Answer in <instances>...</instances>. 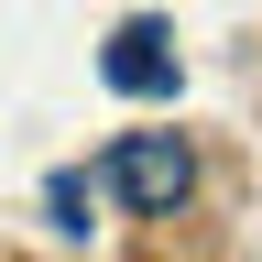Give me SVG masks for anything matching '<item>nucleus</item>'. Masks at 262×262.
<instances>
[{
  "label": "nucleus",
  "instance_id": "obj_1",
  "mask_svg": "<svg viewBox=\"0 0 262 262\" xmlns=\"http://www.w3.org/2000/svg\"><path fill=\"white\" fill-rule=\"evenodd\" d=\"M186 186H196L186 131H131V142H110V196H120L131 219H175Z\"/></svg>",
  "mask_w": 262,
  "mask_h": 262
},
{
  "label": "nucleus",
  "instance_id": "obj_2",
  "mask_svg": "<svg viewBox=\"0 0 262 262\" xmlns=\"http://www.w3.org/2000/svg\"><path fill=\"white\" fill-rule=\"evenodd\" d=\"M98 77H110L120 98H175V33H164L153 11L110 33V55H98Z\"/></svg>",
  "mask_w": 262,
  "mask_h": 262
},
{
  "label": "nucleus",
  "instance_id": "obj_3",
  "mask_svg": "<svg viewBox=\"0 0 262 262\" xmlns=\"http://www.w3.org/2000/svg\"><path fill=\"white\" fill-rule=\"evenodd\" d=\"M44 196H55V229H88V186H77V175H55Z\"/></svg>",
  "mask_w": 262,
  "mask_h": 262
}]
</instances>
